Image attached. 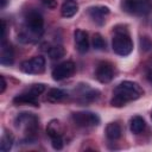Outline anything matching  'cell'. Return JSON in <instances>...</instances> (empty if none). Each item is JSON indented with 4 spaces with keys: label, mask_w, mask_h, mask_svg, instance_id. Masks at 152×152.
<instances>
[{
    "label": "cell",
    "mask_w": 152,
    "mask_h": 152,
    "mask_svg": "<svg viewBox=\"0 0 152 152\" xmlns=\"http://www.w3.org/2000/svg\"><path fill=\"white\" fill-rule=\"evenodd\" d=\"M46 133L50 138L62 135V125L58 120H51L46 126Z\"/></svg>",
    "instance_id": "20"
},
{
    "label": "cell",
    "mask_w": 152,
    "mask_h": 152,
    "mask_svg": "<svg viewBox=\"0 0 152 152\" xmlns=\"http://www.w3.org/2000/svg\"><path fill=\"white\" fill-rule=\"evenodd\" d=\"M14 142L13 134L11 132H4L1 139H0V151L1 152H7L12 148Z\"/></svg>",
    "instance_id": "19"
},
{
    "label": "cell",
    "mask_w": 152,
    "mask_h": 152,
    "mask_svg": "<svg viewBox=\"0 0 152 152\" xmlns=\"http://www.w3.org/2000/svg\"><path fill=\"white\" fill-rule=\"evenodd\" d=\"M147 78H148V81L152 83V70H151V71L147 74Z\"/></svg>",
    "instance_id": "30"
},
{
    "label": "cell",
    "mask_w": 152,
    "mask_h": 152,
    "mask_svg": "<svg viewBox=\"0 0 152 152\" xmlns=\"http://www.w3.org/2000/svg\"><path fill=\"white\" fill-rule=\"evenodd\" d=\"M146 127V122L144 120L142 116L140 115H135L131 119V122H129V129L133 134H140Z\"/></svg>",
    "instance_id": "17"
},
{
    "label": "cell",
    "mask_w": 152,
    "mask_h": 152,
    "mask_svg": "<svg viewBox=\"0 0 152 152\" xmlns=\"http://www.w3.org/2000/svg\"><path fill=\"white\" fill-rule=\"evenodd\" d=\"M121 7L127 13L146 15L152 12V0H122Z\"/></svg>",
    "instance_id": "5"
},
{
    "label": "cell",
    "mask_w": 152,
    "mask_h": 152,
    "mask_svg": "<svg viewBox=\"0 0 152 152\" xmlns=\"http://www.w3.org/2000/svg\"><path fill=\"white\" fill-rule=\"evenodd\" d=\"M109 12L110 11L107 6H91L88 8V14L97 25H102L104 23Z\"/></svg>",
    "instance_id": "12"
},
{
    "label": "cell",
    "mask_w": 152,
    "mask_h": 152,
    "mask_svg": "<svg viewBox=\"0 0 152 152\" xmlns=\"http://www.w3.org/2000/svg\"><path fill=\"white\" fill-rule=\"evenodd\" d=\"M106 137L109 140H118L121 137V127L118 122H109L106 126Z\"/></svg>",
    "instance_id": "18"
},
{
    "label": "cell",
    "mask_w": 152,
    "mask_h": 152,
    "mask_svg": "<svg viewBox=\"0 0 152 152\" xmlns=\"http://www.w3.org/2000/svg\"><path fill=\"white\" fill-rule=\"evenodd\" d=\"M0 82H1V88H0V93L2 94L6 89V81H5V77L2 75H0Z\"/></svg>",
    "instance_id": "27"
},
{
    "label": "cell",
    "mask_w": 152,
    "mask_h": 152,
    "mask_svg": "<svg viewBox=\"0 0 152 152\" xmlns=\"http://www.w3.org/2000/svg\"><path fill=\"white\" fill-rule=\"evenodd\" d=\"M30 90H31L33 94H36L37 96H39L40 94H43V93L45 91V86H44L43 83H36V84H32V86L30 87Z\"/></svg>",
    "instance_id": "24"
},
{
    "label": "cell",
    "mask_w": 152,
    "mask_h": 152,
    "mask_svg": "<svg viewBox=\"0 0 152 152\" xmlns=\"http://www.w3.org/2000/svg\"><path fill=\"white\" fill-rule=\"evenodd\" d=\"M71 119L78 127H93L100 124L99 115L91 112H75L72 113Z\"/></svg>",
    "instance_id": "7"
},
{
    "label": "cell",
    "mask_w": 152,
    "mask_h": 152,
    "mask_svg": "<svg viewBox=\"0 0 152 152\" xmlns=\"http://www.w3.org/2000/svg\"><path fill=\"white\" fill-rule=\"evenodd\" d=\"M43 2H44L48 7H50V8H55V7H56V1H55V0H43Z\"/></svg>",
    "instance_id": "28"
},
{
    "label": "cell",
    "mask_w": 152,
    "mask_h": 152,
    "mask_svg": "<svg viewBox=\"0 0 152 152\" xmlns=\"http://www.w3.org/2000/svg\"><path fill=\"white\" fill-rule=\"evenodd\" d=\"M78 12V5L75 1L68 0L61 6V14L64 18H72Z\"/></svg>",
    "instance_id": "16"
},
{
    "label": "cell",
    "mask_w": 152,
    "mask_h": 152,
    "mask_svg": "<svg viewBox=\"0 0 152 152\" xmlns=\"http://www.w3.org/2000/svg\"><path fill=\"white\" fill-rule=\"evenodd\" d=\"M113 51L119 56H128L133 51V42L129 38L127 30H119L118 26L115 27V34L112 40Z\"/></svg>",
    "instance_id": "3"
},
{
    "label": "cell",
    "mask_w": 152,
    "mask_h": 152,
    "mask_svg": "<svg viewBox=\"0 0 152 152\" xmlns=\"http://www.w3.org/2000/svg\"><path fill=\"white\" fill-rule=\"evenodd\" d=\"M91 44L95 50H104L106 49V40L103 39V37L100 33H95L93 36Z\"/></svg>",
    "instance_id": "22"
},
{
    "label": "cell",
    "mask_w": 152,
    "mask_h": 152,
    "mask_svg": "<svg viewBox=\"0 0 152 152\" xmlns=\"http://www.w3.org/2000/svg\"><path fill=\"white\" fill-rule=\"evenodd\" d=\"M51 145H52V148L53 150H62L63 148V145H64L63 139H62V135L51 138Z\"/></svg>",
    "instance_id": "23"
},
{
    "label": "cell",
    "mask_w": 152,
    "mask_h": 152,
    "mask_svg": "<svg viewBox=\"0 0 152 152\" xmlns=\"http://www.w3.org/2000/svg\"><path fill=\"white\" fill-rule=\"evenodd\" d=\"M6 40V23L2 19L1 20V42Z\"/></svg>",
    "instance_id": "26"
},
{
    "label": "cell",
    "mask_w": 152,
    "mask_h": 152,
    "mask_svg": "<svg viewBox=\"0 0 152 152\" xmlns=\"http://www.w3.org/2000/svg\"><path fill=\"white\" fill-rule=\"evenodd\" d=\"M15 126L18 128H21L24 131V134L26 137L27 141H31L34 139L37 129H38V118L32 113H20L15 118Z\"/></svg>",
    "instance_id": "4"
},
{
    "label": "cell",
    "mask_w": 152,
    "mask_h": 152,
    "mask_svg": "<svg viewBox=\"0 0 152 152\" xmlns=\"http://www.w3.org/2000/svg\"><path fill=\"white\" fill-rule=\"evenodd\" d=\"M74 39H75V46L76 50L80 53H86L89 50V39H88V33L83 30H75L74 32Z\"/></svg>",
    "instance_id": "11"
},
{
    "label": "cell",
    "mask_w": 152,
    "mask_h": 152,
    "mask_svg": "<svg viewBox=\"0 0 152 152\" xmlns=\"http://www.w3.org/2000/svg\"><path fill=\"white\" fill-rule=\"evenodd\" d=\"M20 70L25 74H31V75L42 74L45 70V58L43 56H34L30 59H26L21 62Z\"/></svg>",
    "instance_id": "6"
},
{
    "label": "cell",
    "mask_w": 152,
    "mask_h": 152,
    "mask_svg": "<svg viewBox=\"0 0 152 152\" xmlns=\"http://www.w3.org/2000/svg\"><path fill=\"white\" fill-rule=\"evenodd\" d=\"M144 94L142 88L133 81H122L113 90L110 104L113 107H122L131 101H135Z\"/></svg>",
    "instance_id": "2"
},
{
    "label": "cell",
    "mask_w": 152,
    "mask_h": 152,
    "mask_svg": "<svg viewBox=\"0 0 152 152\" xmlns=\"http://www.w3.org/2000/svg\"><path fill=\"white\" fill-rule=\"evenodd\" d=\"M140 44H141V48H144L145 50H148V49H151L152 48V44H151V42L146 38V37H144V38H141V40H140Z\"/></svg>",
    "instance_id": "25"
},
{
    "label": "cell",
    "mask_w": 152,
    "mask_h": 152,
    "mask_svg": "<svg viewBox=\"0 0 152 152\" xmlns=\"http://www.w3.org/2000/svg\"><path fill=\"white\" fill-rule=\"evenodd\" d=\"M151 25H152V23H151Z\"/></svg>",
    "instance_id": "32"
},
{
    "label": "cell",
    "mask_w": 152,
    "mask_h": 152,
    "mask_svg": "<svg viewBox=\"0 0 152 152\" xmlns=\"http://www.w3.org/2000/svg\"><path fill=\"white\" fill-rule=\"evenodd\" d=\"M66 96H68V94L65 90L59 89V88H51L46 93V101H49L51 103H57V102L63 101Z\"/></svg>",
    "instance_id": "15"
},
{
    "label": "cell",
    "mask_w": 152,
    "mask_h": 152,
    "mask_svg": "<svg viewBox=\"0 0 152 152\" xmlns=\"http://www.w3.org/2000/svg\"><path fill=\"white\" fill-rule=\"evenodd\" d=\"M151 119H152V113H151Z\"/></svg>",
    "instance_id": "31"
},
{
    "label": "cell",
    "mask_w": 152,
    "mask_h": 152,
    "mask_svg": "<svg viewBox=\"0 0 152 152\" xmlns=\"http://www.w3.org/2000/svg\"><path fill=\"white\" fill-rule=\"evenodd\" d=\"M95 77L101 83H109L114 77V69L113 65L108 62H101L96 66Z\"/></svg>",
    "instance_id": "9"
},
{
    "label": "cell",
    "mask_w": 152,
    "mask_h": 152,
    "mask_svg": "<svg viewBox=\"0 0 152 152\" xmlns=\"http://www.w3.org/2000/svg\"><path fill=\"white\" fill-rule=\"evenodd\" d=\"M49 53V57L51 59H59L62 57H64L65 55V49L62 46V45H55V46H51L48 51Z\"/></svg>",
    "instance_id": "21"
},
{
    "label": "cell",
    "mask_w": 152,
    "mask_h": 152,
    "mask_svg": "<svg viewBox=\"0 0 152 152\" xmlns=\"http://www.w3.org/2000/svg\"><path fill=\"white\" fill-rule=\"evenodd\" d=\"M44 32V19L37 11H30L25 15V23L18 34V39L24 43H36Z\"/></svg>",
    "instance_id": "1"
},
{
    "label": "cell",
    "mask_w": 152,
    "mask_h": 152,
    "mask_svg": "<svg viewBox=\"0 0 152 152\" xmlns=\"http://www.w3.org/2000/svg\"><path fill=\"white\" fill-rule=\"evenodd\" d=\"M14 61V51L10 43H6V40L1 42L0 48V63L2 65H11Z\"/></svg>",
    "instance_id": "13"
},
{
    "label": "cell",
    "mask_w": 152,
    "mask_h": 152,
    "mask_svg": "<svg viewBox=\"0 0 152 152\" xmlns=\"http://www.w3.org/2000/svg\"><path fill=\"white\" fill-rule=\"evenodd\" d=\"M42 1H43V0H42Z\"/></svg>",
    "instance_id": "33"
},
{
    "label": "cell",
    "mask_w": 152,
    "mask_h": 152,
    "mask_svg": "<svg viewBox=\"0 0 152 152\" xmlns=\"http://www.w3.org/2000/svg\"><path fill=\"white\" fill-rule=\"evenodd\" d=\"M7 2H8V0H0V8L4 10L6 7V5H7Z\"/></svg>",
    "instance_id": "29"
},
{
    "label": "cell",
    "mask_w": 152,
    "mask_h": 152,
    "mask_svg": "<svg viewBox=\"0 0 152 152\" xmlns=\"http://www.w3.org/2000/svg\"><path fill=\"white\" fill-rule=\"evenodd\" d=\"M76 93L78 94L82 102H93V101H96L100 97V91L97 89L90 88L88 84L78 86Z\"/></svg>",
    "instance_id": "10"
},
{
    "label": "cell",
    "mask_w": 152,
    "mask_h": 152,
    "mask_svg": "<svg viewBox=\"0 0 152 152\" xmlns=\"http://www.w3.org/2000/svg\"><path fill=\"white\" fill-rule=\"evenodd\" d=\"M13 103L14 104H30V106H39L38 103V96L36 94H33L30 89L25 93H21V94H18L14 99H13Z\"/></svg>",
    "instance_id": "14"
},
{
    "label": "cell",
    "mask_w": 152,
    "mask_h": 152,
    "mask_svg": "<svg viewBox=\"0 0 152 152\" xmlns=\"http://www.w3.org/2000/svg\"><path fill=\"white\" fill-rule=\"evenodd\" d=\"M76 70V65L74 62L71 61H65V62H62L59 64H57L52 72H51V76L55 81H62L64 78H68L70 76L74 75Z\"/></svg>",
    "instance_id": "8"
}]
</instances>
